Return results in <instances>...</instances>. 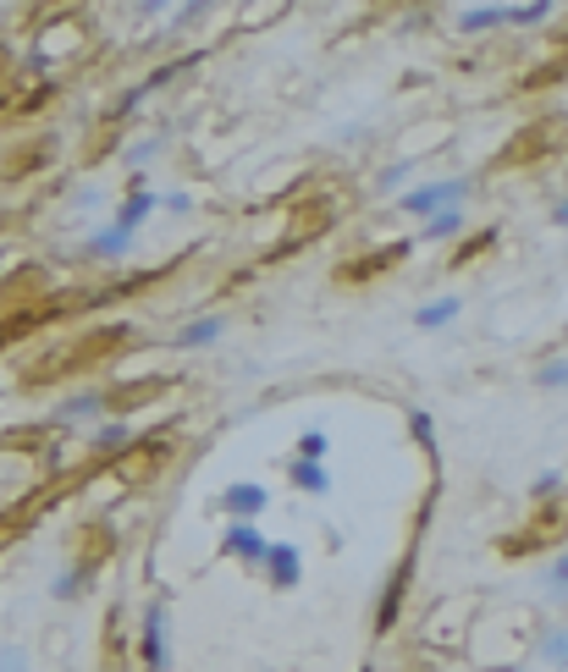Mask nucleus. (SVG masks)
Masks as SVG:
<instances>
[{
	"label": "nucleus",
	"mask_w": 568,
	"mask_h": 672,
	"mask_svg": "<svg viewBox=\"0 0 568 672\" xmlns=\"http://www.w3.org/2000/svg\"><path fill=\"white\" fill-rule=\"evenodd\" d=\"M138 672H172V639H166V601L149 596L138 612V645H133Z\"/></svg>",
	"instance_id": "nucleus-1"
},
{
	"label": "nucleus",
	"mask_w": 568,
	"mask_h": 672,
	"mask_svg": "<svg viewBox=\"0 0 568 672\" xmlns=\"http://www.w3.org/2000/svg\"><path fill=\"white\" fill-rule=\"evenodd\" d=\"M464 199H469V177H442V183H420V188H409L397 204H403V215L431 221V215H442V210H458Z\"/></svg>",
	"instance_id": "nucleus-2"
},
{
	"label": "nucleus",
	"mask_w": 568,
	"mask_h": 672,
	"mask_svg": "<svg viewBox=\"0 0 568 672\" xmlns=\"http://www.w3.org/2000/svg\"><path fill=\"white\" fill-rule=\"evenodd\" d=\"M100 425V419H111V386H84V391H72L50 408V425L55 431H77V425Z\"/></svg>",
	"instance_id": "nucleus-3"
},
{
	"label": "nucleus",
	"mask_w": 568,
	"mask_h": 672,
	"mask_svg": "<svg viewBox=\"0 0 568 672\" xmlns=\"http://www.w3.org/2000/svg\"><path fill=\"white\" fill-rule=\"evenodd\" d=\"M138 441H144V436H138L133 419H100L95 436H89V458H95V463H106V469H116V463H122Z\"/></svg>",
	"instance_id": "nucleus-4"
},
{
	"label": "nucleus",
	"mask_w": 568,
	"mask_h": 672,
	"mask_svg": "<svg viewBox=\"0 0 568 672\" xmlns=\"http://www.w3.org/2000/svg\"><path fill=\"white\" fill-rule=\"evenodd\" d=\"M271 546H276V540H266V530L249 524V519H232V524L221 530V551L237 557L243 568H266V562H271Z\"/></svg>",
	"instance_id": "nucleus-5"
},
{
	"label": "nucleus",
	"mask_w": 568,
	"mask_h": 672,
	"mask_svg": "<svg viewBox=\"0 0 568 672\" xmlns=\"http://www.w3.org/2000/svg\"><path fill=\"white\" fill-rule=\"evenodd\" d=\"M111 557H116V530H111V524H84V530H77L72 568L84 573V578H95V573H100Z\"/></svg>",
	"instance_id": "nucleus-6"
},
{
	"label": "nucleus",
	"mask_w": 568,
	"mask_h": 672,
	"mask_svg": "<svg viewBox=\"0 0 568 672\" xmlns=\"http://www.w3.org/2000/svg\"><path fill=\"white\" fill-rule=\"evenodd\" d=\"M138 248V232H122L116 221H106V226H95L89 237H84V248H77V254L84 260H95V265H116V260H127Z\"/></svg>",
	"instance_id": "nucleus-7"
},
{
	"label": "nucleus",
	"mask_w": 568,
	"mask_h": 672,
	"mask_svg": "<svg viewBox=\"0 0 568 672\" xmlns=\"http://www.w3.org/2000/svg\"><path fill=\"white\" fill-rule=\"evenodd\" d=\"M221 508H226V519H249V524H260V513L271 508V490L255 485V480H232V485L221 490Z\"/></svg>",
	"instance_id": "nucleus-8"
},
{
	"label": "nucleus",
	"mask_w": 568,
	"mask_h": 672,
	"mask_svg": "<svg viewBox=\"0 0 568 672\" xmlns=\"http://www.w3.org/2000/svg\"><path fill=\"white\" fill-rule=\"evenodd\" d=\"M409 578H415V557H403V562H397V573H392V584L381 590V607H375V634H392V629H397V618H403V596H409Z\"/></svg>",
	"instance_id": "nucleus-9"
},
{
	"label": "nucleus",
	"mask_w": 568,
	"mask_h": 672,
	"mask_svg": "<svg viewBox=\"0 0 568 672\" xmlns=\"http://www.w3.org/2000/svg\"><path fill=\"white\" fill-rule=\"evenodd\" d=\"M155 210H160V194H155L144 177H133V183H127V199L116 204V215H111V221H116L122 232H144V221H149Z\"/></svg>",
	"instance_id": "nucleus-10"
},
{
	"label": "nucleus",
	"mask_w": 568,
	"mask_h": 672,
	"mask_svg": "<svg viewBox=\"0 0 568 672\" xmlns=\"http://www.w3.org/2000/svg\"><path fill=\"white\" fill-rule=\"evenodd\" d=\"M34 50H39L45 61H55V66H61L66 55H77V17H72V12L61 17V12H55V17H50V28L34 39Z\"/></svg>",
	"instance_id": "nucleus-11"
},
{
	"label": "nucleus",
	"mask_w": 568,
	"mask_h": 672,
	"mask_svg": "<svg viewBox=\"0 0 568 672\" xmlns=\"http://www.w3.org/2000/svg\"><path fill=\"white\" fill-rule=\"evenodd\" d=\"M226 336V314H199V320H188L177 336H172V348H183V353H199V348H215Z\"/></svg>",
	"instance_id": "nucleus-12"
},
{
	"label": "nucleus",
	"mask_w": 568,
	"mask_h": 672,
	"mask_svg": "<svg viewBox=\"0 0 568 672\" xmlns=\"http://www.w3.org/2000/svg\"><path fill=\"white\" fill-rule=\"evenodd\" d=\"M266 578L276 584V590H293V584L304 578V551L293 540H276L271 546V562H266Z\"/></svg>",
	"instance_id": "nucleus-13"
},
{
	"label": "nucleus",
	"mask_w": 568,
	"mask_h": 672,
	"mask_svg": "<svg viewBox=\"0 0 568 672\" xmlns=\"http://www.w3.org/2000/svg\"><path fill=\"white\" fill-rule=\"evenodd\" d=\"M287 485H298L304 496H326L332 490V463H309V458H287L282 463Z\"/></svg>",
	"instance_id": "nucleus-14"
},
{
	"label": "nucleus",
	"mask_w": 568,
	"mask_h": 672,
	"mask_svg": "<svg viewBox=\"0 0 568 672\" xmlns=\"http://www.w3.org/2000/svg\"><path fill=\"white\" fill-rule=\"evenodd\" d=\"M55 436H61V431L50 425V419H39V425H17V431H0V447H7V452H28V458H34V452H45V447H50Z\"/></svg>",
	"instance_id": "nucleus-15"
},
{
	"label": "nucleus",
	"mask_w": 568,
	"mask_h": 672,
	"mask_svg": "<svg viewBox=\"0 0 568 672\" xmlns=\"http://www.w3.org/2000/svg\"><path fill=\"white\" fill-rule=\"evenodd\" d=\"M458 314H464V298H458V293H442V298H431L425 309H415V331H447Z\"/></svg>",
	"instance_id": "nucleus-16"
},
{
	"label": "nucleus",
	"mask_w": 568,
	"mask_h": 672,
	"mask_svg": "<svg viewBox=\"0 0 568 672\" xmlns=\"http://www.w3.org/2000/svg\"><path fill=\"white\" fill-rule=\"evenodd\" d=\"M514 7H464L458 12V34H485V28H508Z\"/></svg>",
	"instance_id": "nucleus-17"
},
{
	"label": "nucleus",
	"mask_w": 568,
	"mask_h": 672,
	"mask_svg": "<svg viewBox=\"0 0 568 672\" xmlns=\"http://www.w3.org/2000/svg\"><path fill=\"white\" fill-rule=\"evenodd\" d=\"M144 100H149V89H144V77H133V83H122V95H116V100L106 105V127H122V122H127V116H133V111L144 105Z\"/></svg>",
	"instance_id": "nucleus-18"
},
{
	"label": "nucleus",
	"mask_w": 568,
	"mask_h": 672,
	"mask_svg": "<svg viewBox=\"0 0 568 672\" xmlns=\"http://www.w3.org/2000/svg\"><path fill=\"white\" fill-rule=\"evenodd\" d=\"M127 645H122V623L111 618L106 623V634H100V672H127Z\"/></svg>",
	"instance_id": "nucleus-19"
},
{
	"label": "nucleus",
	"mask_w": 568,
	"mask_h": 672,
	"mask_svg": "<svg viewBox=\"0 0 568 672\" xmlns=\"http://www.w3.org/2000/svg\"><path fill=\"white\" fill-rule=\"evenodd\" d=\"M464 226H469V221H464V204H458V210L431 215V221L420 226V237H425V242H447V237H464Z\"/></svg>",
	"instance_id": "nucleus-20"
},
{
	"label": "nucleus",
	"mask_w": 568,
	"mask_h": 672,
	"mask_svg": "<svg viewBox=\"0 0 568 672\" xmlns=\"http://www.w3.org/2000/svg\"><path fill=\"white\" fill-rule=\"evenodd\" d=\"M160 154H166V138H133L122 160H127V172H133V177H144V165H155Z\"/></svg>",
	"instance_id": "nucleus-21"
},
{
	"label": "nucleus",
	"mask_w": 568,
	"mask_h": 672,
	"mask_svg": "<svg viewBox=\"0 0 568 672\" xmlns=\"http://www.w3.org/2000/svg\"><path fill=\"white\" fill-rule=\"evenodd\" d=\"M541 590H546V601H568V551L546 562V573H541Z\"/></svg>",
	"instance_id": "nucleus-22"
},
{
	"label": "nucleus",
	"mask_w": 568,
	"mask_h": 672,
	"mask_svg": "<svg viewBox=\"0 0 568 672\" xmlns=\"http://www.w3.org/2000/svg\"><path fill=\"white\" fill-rule=\"evenodd\" d=\"M541 661H552V667H568V629H563V623L541 629Z\"/></svg>",
	"instance_id": "nucleus-23"
},
{
	"label": "nucleus",
	"mask_w": 568,
	"mask_h": 672,
	"mask_svg": "<svg viewBox=\"0 0 568 672\" xmlns=\"http://www.w3.org/2000/svg\"><path fill=\"white\" fill-rule=\"evenodd\" d=\"M84 584H89V578H84V573H77V568L66 562V568L50 578V596H55V601H77V596H84Z\"/></svg>",
	"instance_id": "nucleus-24"
},
{
	"label": "nucleus",
	"mask_w": 568,
	"mask_h": 672,
	"mask_svg": "<svg viewBox=\"0 0 568 672\" xmlns=\"http://www.w3.org/2000/svg\"><path fill=\"white\" fill-rule=\"evenodd\" d=\"M409 436L420 441V452H425V458H436V419H431L425 408H415V413H409Z\"/></svg>",
	"instance_id": "nucleus-25"
},
{
	"label": "nucleus",
	"mask_w": 568,
	"mask_h": 672,
	"mask_svg": "<svg viewBox=\"0 0 568 672\" xmlns=\"http://www.w3.org/2000/svg\"><path fill=\"white\" fill-rule=\"evenodd\" d=\"M326 452H332V436L309 425V431L298 436V452H293V458H309V463H326Z\"/></svg>",
	"instance_id": "nucleus-26"
},
{
	"label": "nucleus",
	"mask_w": 568,
	"mask_h": 672,
	"mask_svg": "<svg viewBox=\"0 0 568 672\" xmlns=\"http://www.w3.org/2000/svg\"><path fill=\"white\" fill-rule=\"evenodd\" d=\"M375 194H409V160H392L375 177Z\"/></svg>",
	"instance_id": "nucleus-27"
},
{
	"label": "nucleus",
	"mask_w": 568,
	"mask_h": 672,
	"mask_svg": "<svg viewBox=\"0 0 568 672\" xmlns=\"http://www.w3.org/2000/svg\"><path fill=\"white\" fill-rule=\"evenodd\" d=\"M535 386H541V391H563V386H568V353H563V359H546V364L535 370Z\"/></svg>",
	"instance_id": "nucleus-28"
},
{
	"label": "nucleus",
	"mask_w": 568,
	"mask_h": 672,
	"mask_svg": "<svg viewBox=\"0 0 568 672\" xmlns=\"http://www.w3.org/2000/svg\"><path fill=\"white\" fill-rule=\"evenodd\" d=\"M557 490H563V474H557V469H546V474L530 480V501H552Z\"/></svg>",
	"instance_id": "nucleus-29"
},
{
	"label": "nucleus",
	"mask_w": 568,
	"mask_h": 672,
	"mask_svg": "<svg viewBox=\"0 0 568 672\" xmlns=\"http://www.w3.org/2000/svg\"><path fill=\"white\" fill-rule=\"evenodd\" d=\"M546 17H552V0H535V7H514V17H508V23L530 28V23H546Z\"/></svg>",
	"instance_id": "nucleus-30"
},
{
	"label": "nucleus",
	"mask_w": 568,
	"mask_h": 672,
	"mask_svg": "<svg viewBox=\"0 0 568 672\" xmlns=\"http://www.w3.org/2000/svg\"><path fill=\"white\" fill-rule=\"evenodd\" d=\"M0 672H34L23 645H0Z\"/></svg>",
	"instance_id": "nucleus-31"
},
{
	"label": "nucleus",
	"mask_w": 568,
	"mask_h": 672,
	"mask_svg": "<svg viewBox=\"0 0 568 672\" xmlns=\"http://www.w3.org/2000/svg\"><path fill=\"white\" fill-rule=\"evenodd\" d=\"M160 210H172V215H188V210H194V194H188V188H172V194H160Z\"/></svg>",
	"instance_id": "nucleus-32"
},
{
	"label": "nucleus",
	"mask_w": 568,
	"mask_h": 672,
	"mask_svg": "<svg viewBox=\"0 0 568 672\" xmlns=\"http://www.w3.org/2000/svg\"><path fill=\"white\" fill-rule=\"evenodd\" d=\"M205 17H210V7H183V12H172V34H183V28H194Z\"/></svg>",
	"instance_id": "nucleus-33"
},
{
	"label": "nucleus",
	"mask_w": 568,
	"mask_h": 672,
	"mask_svg": "<svg viewBox=\"0 0 568 672\" xmlns=\"http://www.w3.org/2000/svg\"><path fill=\"white\" fill-rule=\"evenodd\" d=\"M492 237H497V232H480V237H469V242L458 248V254H453V265H469V260H474V254H480V248L492 242Z\"/></svg>",
	"instance_id": "nucleus-34"
},
{
	"label": "nucleus",
	"mask_w": 568,
	"mask_h": 672,
	"mask_svg": "<svg viewBox=\"0 0 568 672\" xmlns=\"http://www.w3.org/2000/svg\"><path fill=\"white\" fill-rule=\"evenodd\" d=\"M100 199H106V188H95V183H89V188H77V194H72V210H95Z\"/></svg>",
	"instance_id": "nucleus-35"
},
{
	"label": "nucleus",
	"mask_w": 568,
	"mask_h": 672,
	"mask_svg": "<svg viewBox=\"0 0 568 672\" xmlns=\"http://www.w3.org/2000/svg\"><path fill=\"white\" fill-rule=\"evenodd\" d=\"M138 23H160V17H166V0H138Z\"/></svg>",
	"instance_id": "nucleus-36"
},
{
	"label": "nucleus",
	"mask_w": 568,
	"mask_h": 672,
	"mask_svg": "<svg viewBox=\"0 0 568 672\" xmlns=\"http://www.w3.org/2000/svg\"><path fill=\"white\" fill-rule=\"evenodd\" d=\"M552 221H557V226H568V199H557V210H552Z\"/></svg>",
	"instance_id": "nucleus-37"
},
{
	"label": "nucleus",
	"mask_w": 568,
	"mask_h": 672,
	"mask_svg": "<svg viewBox=\"0 0 568 672\" xmlns=\"http://www.w3.org/2000/svg\"><path fill=\"white\" fill-rule=\"evenodd\" d=\"M492 672H524V667H514V661H497V667H492Z\"/></svg>",
	"instance_id": "nucleus-38"
}]
</instances>
